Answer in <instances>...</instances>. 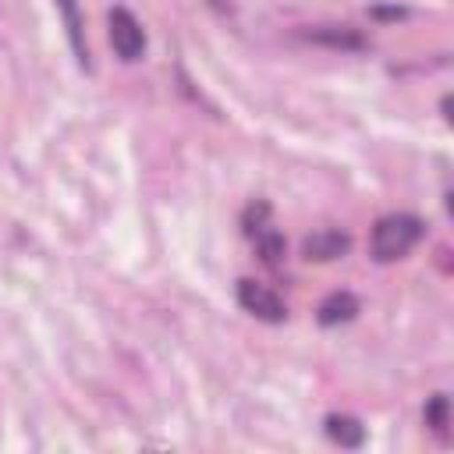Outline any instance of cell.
<instances>
[{"mask_svg": "<svg viewBox=\"0 0 454 454\" xmlns=\"http://www.w3.org/2000/svg\"><path fill=\"white\" fill-rule=\"evenodd\" d=\"M110 46L121 60H138L145 53V32L128 7L110 11Z\"/></svg>", "mask_w": 454, "mask_h": 454, "instance_id": "2", "label": "cell"}, {"mask_svg": "<svg viewBox=\"0 0 454 454\" xmlns=\"http://www.w3.org/2000/svg\"><path fill=\"white\" fill-rule=\"evenodd\" d=\"M426 426L436 436H447V426H450V401H447V394H433L429 397V404H426Z\"/></svg>", "mask_w": 454, "mask_h": 454, "instance_id": "9", "label": "cell"}, {"mask_svg": "<svg viewBox=\"0 0 454 454\" xmlns=\"http://www.w3.org/2000/svg\"><path fill=\"white\" fill-rule=\"evenodd\" d=\"M238 305L262 323H284L287 319V305L270 287H262L255 280H238Z\"/></svg>", "mask_w": 454, "mask_h": 454, "instance_id": "3", "label": "cell"}, {"mask_svg": "<svg viewBox=\"0 0 454 454\" xmlns=\"http://www.w3.org/2000/svg\"><path fill=\"white\" fill-rule=\"evenodd\" d=\"M426 234V223L411 213H390L383 220H376L372 234H369V255L376 262H394L404 259Z\"/></svg>", "mask_w": 454, "mask_h": 454, "instance_id": "1", "label": "cell"}, {"mask_svg": "<svg viewBox=\"0 0 454 454\" xmlns=\"http://www.w3.org/2000/svg\"><path fill=\"white\" fill-rule=\"evenodd\" d=\"M372 14H376V18H404L401 7H372Z\"/></svg>", "mask_w": 454, "mask_h": 454, "instance_id": "11", "label": "cell"}, {"mask_svg": "<svg viewBox=\"0 0 454 454\" xmlns=\"http://www.w3.org/2000/svg\"><path fill=\"white\" fill-rule=\"evenodd\" d=\"M323 429H326V436L333 440V443H340V447H348V450H355V447H362V440H365V426L358 422V419H351V415H326V422H323Z\"/></svg>", "mask_w": 454, "mask_h": 454, "instance_id": "8", "label": "cell"}, {"mask_svg": "<svg viewBox=\"0 0 454 454\" xmlns=\"http://www.w3.org/2000/svg\"><path fill=\"white\" fill-rule=\"evenodd\" d=\"M301 35L309 43H319V46H330V50H351V53L369 46V39L358 28H351V25H319V28H309Z\"/></svg>", "mask_w": 454, "mask_h": 454, "instance_id": "5", "label": "cell"}, {"mask_svg": "<svg viewBox=\"0 0 454 454\" xmlns=\"http://www.w3.org/2000/svg\"><path fill=\"white\" fill-rule=\"evenodd\" d=\"M60 7V18H64V28H67V39H71V50L78 57L82 67H89V46H85V21H82V11H78V0H57Z\"/></svg>", "mask_w": 454, "mask_h": 454, "instance_id": "7", "label": "cell"}, {"mask_svg": "<svg viewBox=\"0 0 454 454\" xmlns=\"http://www.w3.org/2000/svg\"><path fill=\"white\" fill-rule=\"evenodd\" d=\"M351 248V238L337 227H323V231H312L305 241H301V255L309 262H330V259H340L348 255Z\"/></svg>", "mask_w": 454, "mask_h": 454, "instance_id": "4", "label": "cell"}, {"mask_svg": "<svg viewBox=\"0 0 454 454\" xmlns=\"http://www.w3.org/2000/svg\"><path fill=\"white\" fill-rule=\"evenodd\" d=\"M252 238H255V248H259L262 262L277 266V262H280V255H284V234H277L273 227H262V231H255Z\"/></svg>", "mask_w": 454, "mask_h": 454, "instance_id": "10", "label": "cell"}, {"mask_svg": "<svg viewBox=\"0 0 454 454\" xmlns=\"http://www.w3.org/2000/svg\"><path fill=\"white\" fill-rule=\"evenodd\" d=\"M355 316H358V298L351 291H330L316 309V319L323 326H340V323H348Z\"/></svg>", "mask_w": 454, "mask_h": 454, "instance_id": "6", "label": "cell"}]
</instances>
